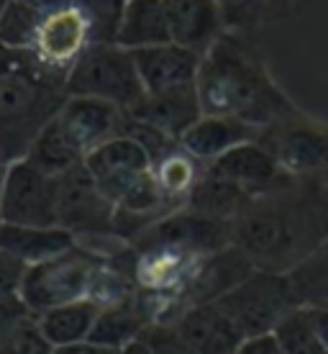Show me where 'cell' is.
I'll use <instances>...</instances> for the list:
<instances>
[{
  "label": "cell",
  "instance_id": "60d3db41",
  "mask_svg": "<svg viewBox=\"0 0 328 354\" xmlns=\"http://www.w3.org/2000/svg\"><path fill=\"white\" fill-rule=\"evenodd\" d=\"M8 167H10V162L0 154V195H3V185H6V177H8Z\"/></svg>",
  "mask_w": 328,
  "mask_h": 354
},
{
  "label": "cell",
  "instance_id": "52a82bcc",
  "mask_svg": "<svg viewBox=\"0 0 328 354\" xmlns=\"http://www.w3.org/2000/svg\"><path fill=\"white\" fill-rule=\"evenodd\" d=\"M215 303L233 319L244 337L275 331L277 324L298 306L287 274L269 270H254L244 283Z\"/></svg>",
  "mask_w": 328,
  "mask_h": 354
},
{
  "label": "cell",
  "instance_id": "74e56055",
  "mask_svg": "<svg viewBox=\"0 0 328 354\" xmlns=\"http://www.w3.org/2000/svg\"><path fill=\"white\" fill-rule=\"evenodd\" d=\"M18 3H23V6L39 10V13H52V10H59V8L72 6V0H18Z\"/></svg>",
  "mask_w": 328,
  "mask_h": 354
},
{
  "label": "cell",
  "instance_id": "b9f144b4",
  "mask_svg": "<svg viewBox=\"0 0 328 354\" xmlns=\"http://www.w3.org/2000/svg\"><path fill=\"white\" fill-rule=\"evenodd\" d=\"M0 223H3V218H0Z\"/></svg>",
  "mask_w": 328,
  "mask_h": 354
},
{
  "label": "cell",
  "instance_id": "ac0fdd59",
  "mask_svg": "<svg viewBox=\"0 0 328 354\" xmlns=\"http://www.w3.org/2000/svg\"><path fill=\"white\" fill-rule=\"evenodd\" d=\"M128 113L136 121L154 126V129H160V131L180 142L187 129L203 115L197 82L195 85H185V88L162 90V93H146Z\"/></svg>",
  "mask_w": 328,
  "mask_h": 354
},
{
  "label": "cell",
  "instance_id": "f546056e",
  "mask_svg": "<svg viewBox=\"0 0 328 354\" xmlns=\"http://www.w3.org/2000/svg\"><path fill=\"white\" fill-rule=\"evenodd\" d=\"M46 13L28 8L18 0H10L6 13L0 16V46L6 49H31Z\"/></svg>",
  "mask_w": 328,
  "mask_h": 354
},
{
  "label": "cell",
  "instance_id": "ab89813d",
  "mask_svg": "<svg viewBox=\"0 0 328 354\" xmlns=\"http://www.w3.org/2000/svg\"><path fill=\"white\" fill-rule=\"evenodd\" d=\"M318 203H320V211H323V218H326V226H328V183L318 193Z\"/></svg>",
  "mask_w": 328,
  "mask_h": 354
},
{
  "label": "cell",
  "instance_id": "f35d334b",
  "mask_svg": "<svg viewBox=\"0 0 328 354\" xmlns=\"http://www.w3.org/2000/svg\"><path fill=\"white\" fill-rule=\"evenodd\" d=\"M118 354H151V352L142 339H136V342H131V344H126L124 349H118Z\"/></svg>",
  "mask_w": 328,
  "mask_h": 354
},
{
  "label": "cell",
  "instance_id": "4fadbf2b",
  "mask_svg": "<svg viewBox=\"0 0 328 354\" xmlns=\"http://www.w3.org/2000/svg\"><path fill=\"white\" fill-rule=\"evenodd\" d=\"M57 121L75 142V147L88 157L100 144L110 142L115 136H124L128 111L108 100H100V97L67 95L62 111L57 113Z\"/></svg>",
  "mask_w": 328,
  "mask_h": 354
},
{
  "label": "cell",
  "instance_id": "d4e9b609",
  "mask_svg": "<svg viewBox=\"0 0 328 354\" xmlns=\"http://www.w3.org/2000/svg\"><path fill=\"white\" fill-rule=\"evenodd\" d=\"M23 160H28L39 169H44L46 175L62 177L72 167L82 165L85 154L75 147V142L67 136V131L59 126L57 115H54L52 121L41 129V133L34 139V144H31V149H28V154Z\"/></svg>",
  "mask_w": 328,
  "mask_h": 354
},
{
  "label": "cell",
  "instance_id": "4316f807",
  "mask_svg": "<svg viewBox=\"0 0 328 354\" xmlns=\"http://www.w3.org/2000/svg\"><path fill=\"white\" fill-rule=\"evenodd\" d=\"M203 169H205L203 162H197L190 151L182 149V144L151 165V172H154L162 190L172 201H177L182 205H187V195L193 193V187L200 180Z\"/></svg>",
  "mask_w": 328,
  "mask_h": 354
},
{
  "label": "cell",
  "instance_id": "9a60e30c",
  "mask_svg": "<svg viewBox=\"0 0 328 354\" xmlns=\"http://www.w3.org/2000/svg\"><path fill=\"white\" fill-rule=\"evenodd\" d=\"M162 321H172L195 354H236L247 339L218 303L187 306Z\"/></svg>",
  "mask_w": 328,
  "mask_h": 354
},
{
  "label": "cell",
  "instance_id": "603a6c76",
  "mask_svg": "<svg viewBox=\"0 0 328 354\" xmlns=\"http://www.w3.org/2000/svg\"><path fill=\"white\" fill-rule=\"evenodd\" d=\"M251 201H254V195H249L239 185H233L229 180L203 169L200 180L193 187V193L187 195V208L203 213V216H211V218L236 221L241 213L249 208Z\"/></svg>",
  "mask_w": 328,
  "mask_h": 354
},
{
  "label": "cell",
  "instance_id": "e575fe53",
  "mask_svg": "<svg viewBox=\"0 0 328 354\" xmlns=\"http://www.w3.org/2000/svg\"><path fill=\"white\" fill-rule=\"evenodd\" d=\"M236 354H284V349L280 344V339L275 337V331H267V334H257V337H247Z\"/></svg>",
  "mask_w": 328,
  "mask_h": 354
},
{
  "label": "cell",
  "instance_id": "836d02e7",
  "mask_svg": "<svg viewBox=\"0 0 328 354\" xmlns=\"http://www.w3.org/2000/svg\"><path fill=\"white\" fill-rule=\"evenodd\" d=\"M23 270H26V265H21L18 259H13L10 254H6V252L0 249V298L18 295Z\"/></svg>",
  "mask_w": 328,
  "mask_h": 354
},
{
  "label": "cell",
  "instance_id": "f1b7e54d",
  "mask_svg": "<svg viewBox=\"0 0 328 354\" xmlns=\"http://www.w3.org/2000/svg\"><path fill=\"white\" fill-rule=\"evenodd\" d=\"M72 6L88 21L93 44H118L128 0H72Z\"/></svg>",
  "mask_w": 328,
  "mask_h": 354
},
{
  "label": "cell",
  "instance_id": "83f0119b",
  "mask_svg": "<svg viewBox=\"0 0 328 354\" xmlns=\"http://www.w3.org/2000/svg\"><path fill=\"white\" fill-rule=\"evenodd\" d=\"M275 337L280 339L284 354H328L308 306H295L275 326Z\"/></svg>",
  "mask_w": 328,
  "mask_h": 354
},
{
  "label": "cell",
  "instance_id": "8992f818",
  "mask_svg": "<svg viewBox=\"0 0 328 354\" xmlns=\"http://www.w3.org/2000/svg\"><path fill=\"white\" fill-rule=\"evenodd\" d=\"M57 218L62 229L75 234L77 244L88 247L95 254L100 252L103 241L118 239L113 231L115 203L100 190L85 162L59 177Z\"/></svg>",
  "mask_w": 328,
  "mask_h": 354
},
{
  "label": "cell",
  "instance_id": "30bf717a",
  "mask_svg": "<svg viewBox=\"0 0 328 354\" xmlns=\"http://www.w3.org/2000/svg\"><path fill=\"white\" fill-rule=\"evenodd\" d=\"M59 177L46 175L28 160L10 162L0 195V218L18 226H59Z\"/></svg>",
  "mask_w": 328,
  "mask_h": 354
},
{
  "label": "cell",
  "instance_id": "7a4b0ae2",
  "mask_svg": "<svg viewBox=\"0 0 328 354\" xmlns=\"http://www.w3.org/2000/svg\"><path fill=\"white\" fill-rule=\"evenodd\" d=\"M326 236L318 195L302 193L300 185L259 195L233 221V244L269 272H290Z\"/></svg>",
  "mask_w": 328,
  "mask_h": 354
},
{
  "label": "cell",
  "instance_id": "1f68e13d",
  "mask_svg": "<svg viewBox=\"0 0 328 354\" xmlns=\"http://www.w3.org/2000/svg\"><path fill=\"white\" fill-rule=\"evenodd\" d=\"M142 342L151 354H195L172 321H154L144 328Z\"/></svg>",
  "mask_w": 328,
  "mask_h": 354
},
{
  "label": "cell",
  "instance_id": "2e32d148",
  "mask_svg": "<svg viewBox=\"0 0 328 354\" xmlns=\"http://www.w3.org/2000/svg\"><path fill=\"white\" fill-rule=\"evenodd\" d=\"M90 44H93V39H90L88 21L80 16V10L75 6H67V8L46 13L31 52L46 67L67 75Z\"/></svg>",
  "mask_w": 328,
  "mask_h": 354
},
{
  "label": "cell",
  "instance_id": "484cf974",
  "mask_svg": "<svg viewBox=\"0 0 328 354\" xmlns=\"http://www.w3.org/2000/svg\"><path fill=\"white\" fill-rule=\"evenodd\" d=\"M287 280L298 306H326L328 303V236L305 259L290 270Z\"/></svg>",
  "mask_w": 328,
  "mask_h": 354
},
{
  "label": "cell",
  "instance_id": "5b68a950",
  "mask_svg": "<svg viewBox=\"0 0 328 354\" xmlns=\"http://www.w3.org/2000/svg\"><path fill=\"white\" fill-rule=\"evenodd\" d=\"M67 95L100 97L131 111L146 90L131 49L121 44H90L67 72Z\"/></svg>",
  "mask_w": 328,
  "mask_h": 354
},
{
  "label": "cell",
  "instance_id": "d590c367",
  "mask_svg": "<svg viewBox=\"0 0 328 354\" xmlns=\"http://www.w3.org/2000/svg\"><path fill=\"white\" fill-rule=\"evenodd\" d=\"M54 354H118V349H110V346H103L93 339H85V342H77V344H67V346H57Z\"/></svg>",
  "mask_w": 328,
  "mask_h": 354
},
{
  "label": "cell",
  "instance_id": "4dcf8cb0",
  "mask_svg": "<svg viewBox=\"0 0 328 354\" xmlns=\"http://www.w3.org/2000/svg\"><path fill=\"white\" fill-rule=\"evenodd\" d=\"M57 346L46 339L34 313H28L0 339V354H54Z\"/></svg>",
  "mask_w": 328,
  "mask_h": 354
},
{
  "label": "cell",
  "instance_id": "44dd1931",
  "mask_svg": "<svg viewBox=\"0 0 328 354\" xmlns=\"http://www.w3.org/2000/svg\"><path fill=\"white\" fill-rule=\"evenodd\" d=\"M77 239L62 226H18L0 223V249L18 259L21 265H36L49 257H57L75 247Z\"/></svg>",
  "mask_w": 328,
  "mask_h": 354
},
{
  "label": "cell",
  "instance_id": "cb8c5ba5",
  "mask_svg": "<svg viewBox=\"0 0 328 354\" xmlns=\"http://www.w3.org/2000/svg\"><path fill=\"white\" fill-rule=\"evenodd\" d=\"M98 303L93 298H82V301H72L44 310V313L36 316V321H39L41 331L54 346H67L90 339L95 321H98Z\"/></svg>",
  "mask_w": 328,
  "mask_h": 354
},
{
  "label": "cell",
  "instance_id": "6da1fadb",
  "mask_svg": "<svg viewBox=\"0 0 328 354\" xmlns=\"http://www.w3.org/2000/svg\"><path fill=\"white\" fill-rule=\"evenodd\" d=\"M197 95L205 115H229L257 129L302 115L269 77L257 46L233 31L203 54Z\"/></svg>",
  "mask_w": 328,
  "mask_h": 354
},
{
  "label": "cell",
  "instance_id": "ba28073f",
  "mask_svg": "<svg viewBox=\"0 0 328 354\" xmlns=\"http://www.w3.org/2000/svg\"><path fill=\"white\" fill-rule=\"evenodd\" d=\"M231 244H233V221L211 218L187 205L164 216L162 221L144 231L139 239L131 241L136 252L172 249V252H182L190 257H205V254H213Z\"/></svg>",
  "mask_w": 328,
  "mask_h": 354
},
{
  "label": "cell",
  "instance_id": "277c9868",
  "mask_svg": "<svg viewBox=\"0 0 328 354\" xmlns=\"http://www.w3.org/2000/svg\"><path fill=\"white\" fill-rule=\"evenodd\" d=\"M103 267L106 257L90 252L82 244H75L57 257L28 265L21 277L18 298L34 316L64 303L90 298L93 283Z\"/></svg>",
  "mask_w": 328,
  "mask_h": 354
},
{
  "label": "cell",
  "instance_id": "e0dca14e",
  "mask_svg": "<svg viewBox=\"0 0 328 354\" xmlns=\"http://www.w3.org/2000/svg\"><path fill=\"white\" fill-rule=\"evenodd\" d=\"M133 59H136V67H139L146 93H162V90L195 85L200 62H203V57L197 52L185 49L175 41L136 49Z\"/></svg>",
  "mask_w": 328,
  "mask_h": 354
},
{
  "label": "cell",
  "instance_id": "7402d4cb",
  "mask_svg": "<svg viewBox=\"0 0 328 354\" xmlns=\"http://www.w3.org/2000/svg\"><path fill=\"white\" fill-rule=\"evenodd\" d=\"M172 41L164 0H128L124 24L118 31V44L126 49H146Z\"/></svg>",
  "mask_w": 328,
  "mask_h": 354
},
{
  "label": "cell",
  "instance_id": "3957f363",
  "mask_svg": "<svg viewBox=\"0 0 328 354\" xmlns=\"http://www.w3.org/2000/svg\"><path fill=\"white\" fill-rule=\"evenodd\" d=\"M67 100V75L46 67L31 49L0 46V154L23 160Z\"/></svg>",
  "mask_w": 328,
  "mask_h": 354
},
{
  "label": "cell",
  "instance_id": "d6986e66",
  "mask_svg": "<svg viewBox=\"0 0 328 354\" xmlns=\"http://www.w3.org/2000/svg\"><path fill=\"white\" fill-rule=\"evenodd\" d=\"M172 41L203 57L226 34L218 0H164Z\"/></svg>",
  "mask_w": 328,
  "mask_h": 354
},
{
  "label": "cell",
  "instance_id": "ffe728a7",
  "mask_svg": "<svg viewBox=\"0 0 328 354\" xmlns=\"http://www.w3.org/2000/svg\"><path fill=\"white\" fill-rule=\"evenodd\" d=\"M262 129L239 121V118H229V115H200L195 124L185 131L180 139L182 149L190 151L197 162L211 165L213 160L223 157L226 151L247 142H257Z\"/></svg>",
  "mask_w": 328,
  "mask_h": 354
},
{
  "label": "cell",
  "instance_id": "d6a6232c",
  "mask_svg": "<svg viewBox=\"0 0 328 354\" xmlns=\"http://www.w3.org/2000/svg\"><path fill=\"white\" fill-rule=\"evenodd\" d=\"M264 3L267 0H218L226 31L241 34L247 28L257 26L259 16L264 10Z\"/></svg>",
  "mask_w": 328,
  "mask_h": 354
},
{
  "label": "cell",
  "instance_id": "7c38bea8",
  "mask_svg": "<svg viewBox=\"0 0 328 354\" xmlns=\"http://www.w3.org/2000/svg\"><path fill=\"white\" fill-rule=\"evenodd\" d=\"M205 169L229 180L233 185H239L241 190H247L254 198L300 185V180L293 177L290 172H284L282 165L275 160V154L259 142H247L233 147L223 157L205 165Z\"/></svg>",
  "mask_w": 328,
  "mask_h": 354
},
{
  "label": "cell",
  "instance_id": "8d00e7d4",
  "mask_svg": "<svg viewBox=\"0 0 328 354\" xmlns=\"http://www.w3.org/2000/svg\"><path fill=\"white\" fill-rule=\"evenodd\" d=\"M313 316V324H316V331H318L320 342L326 344L328 349V303L326 306H308Z\"/></svg>",
  "mask_w": 328,
  "mask_h": 354
},
{
  "label": "cell",
  "instance_id": "8fae6325",
  "mask_svg": "<svg viewBox=\"0 0 328 354\" xmlns=\"http://www.w3.org/2000/svg\"><path fill=\"white\" fill-rule=\"evenodd\" d=\"M254 270H259V267L236 244L218 249L213 254H205L193 265L182 290L177 292V298L164 306L160 321L167 319L169 313H175V310L187 308V306L221 301L226 292H231L236 285L244 283Z\"/></svg>",
  "mask_w": 328,
  "mask_h": 354
},
{
  "label": "cell",
  "instance_id": "5bb4252c",
  "mask_svg": "<svg viewBox=\"0 0 328 354\" xmlns=\"http://www.w3.org/2000/svg\"><path fill=\"white\" fill-rule=\"evenodd\" d=\"M85 167L95 177L100 190L113 203H118L133 183H139L146 172H151V157L136 139L124 133L90 151L85 157Z\"/></svg>",
  "mask_w": 328,
  "mask_h": 354
},
{
  "label": "cell",
  "instance_id": "9c48e42d",
  "mask_svg": "<svg viewBox=\"0 0 328 354\" xmlns=\"http://www.w3.org/2000/svg\"><path fill=\"white\" fill-rule=\"evenodd\" d=\"M257 142L272 151L284 172L300 183L313 177H326L328 183V126L298 115L262 129Z\"/></svg>",
  "mask_w": 328,
  "mask_h": 354
}]
</instances>
